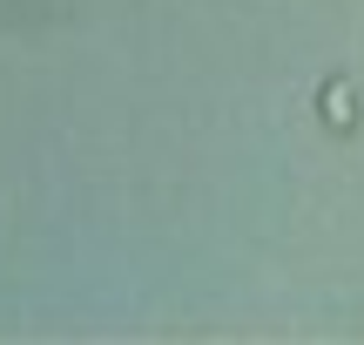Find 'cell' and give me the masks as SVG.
<instances>
[{"label":"cell","mask_w":364,"mask_h":345,"mask_svg":"<svg viewBox=\"0 0 364 345\" xmlns=\"http://www.w3.org/2000/svg\"><path fill=\"white\" fill-rule=\"evenodd\" d=\"M324 115H331V129H351V122H358V95L331 81V88H324Z\"/></svg>","instance_id":"1"}]
</instances>
